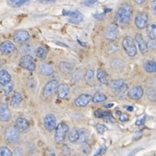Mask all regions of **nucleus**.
Listing matches in <instances>:
<instances>
[{"mask_svg": "<svg viewBox=\"0 0 156 156\" xmlns=\"http://www.w3.org/2000/svg\"><path fill=\"white\" fill-rule=\"evenodd\" d=\"M19 138V131L15 127H10L5 130V139L6 141L10 143L17 142Z\"/></svg>", "mask_w": 156, "mask_h": 156, "instance_id": "6", "label": "nucleus"}, {"mask_svg": "<svg viewBox=\"0 0 156 156\" xmlns=\"http://www.w3.org/2000/svg\"><path fill=\"white\" fill-rule=\"evenodd\" d=\"M29 122L25 118L23 117H18L15 122V128H17L19 132H24L29 128Z\"/></svg>", "mask_w": 156, "mask_h": 156, "instance_id": "18", "label": "nucleus"}, {"mask_svg": "<svg viewBox=\"0 0 156 156\" xmlns=\"http://www.w3.org/2000/svg\"><path fill=\"white\" fill-rule=\"evenodd\" d=\"M11 118V112L6 104H0V121L9 122Z\"/></svg>", "mask_w": 156, "mask_h": 156, "instance_id": "14", "label": "nucleus"}, {"mask_svg": "<svg viewBox=\"0 0 156 156\" xmlns=\"http://www.w3.org/2000/svg\"><path fill=\"white\" fill-rule=\"evenodd\" d=\"M82 151H83V154H89V152H90V147L87 143H83V147H82Z\"/></svg>", "mask_w": 156, "mask_h": 156, "instance_id": "40", "label": "nucleus"}, {"mask_svg": "<svg viewBox=\"0 0 156 156\" xmlns=\"http://www.w3.org/2000/svg\"><path fill=\"white\" fill-rule=\"evenodd\" d=\"M44 128H46V130H48L49 132L53 131L56 128V116L52 114H48L44 117Z\"/></svg>", "mask_w": 156, "mask_h": 156, "instance_id": "8", "label": "nucleus"}, {"mask_svg": "<svg viewBox=\"0 0 156 156\" xmlns=\"http://www.w3.org/2000/svg\"><path fill=\"white\" fill-rule=\"evenodd\" d=\"M95 3H96L95 0H88V1H85L84 2V5L87 6H92L94 5Z\"/></svg>", "mask_w": 156, "mask_h": 156, "instance_id": "47", "label": "nucleus"}, {"mask_svg": "<svg viewBox=\"0 0 156 156\" xmlns=\"http://www.w3.org/2000/svg\"><path fill=\"white\" fill-rule=\"evenodd\" d=\"M57 96L60 99H66L69 95V87L66 83L59 84L58 89H57Z\"/></svg>", "mask_w": 156, "mask_h": 156, "instance_id": "16", "label": "nucleus"}, {"mask_svg": "<svg viewBox=\"0 0 156 156\" xmlns=\"http://www.w3.org/2000/svg\"><path fill=\"white\" fill-rule=\"evenodd\" d=\"M151 8H152V11L156 14V1H152L151 2Z\"/></svg>", "mask_w": 156, "mask_h": 156, "instance_id": "49", "label": "nucleus"}, {"mask_svg": "<svg viewBox=\"0 0 156 156\" xmlns=\"http://www.w3.org/2000/svg\"><path fill=\"white\" fill-rule=\"evenodd\" d=\"M128 110H129V111H132V110H133V108H132V107H128Z\"/></svg>", "mask_w": 156, "mask_h": 156, "instance_id": "53", "label": "nucleus"}, {"mask_svg": "<svg viewBox=\"0 0 156 156\" xmlns=\"http://www.w3.org/2000/svg\"><path fill=\"white\" fill-rule=\"evenodd\" d=\"M89 132L87 129H81L80 130V136H79V140L78 142L80 143H87V140L89 138Z\"/></svg>", "mask_w": 156, "mask_h": 156, "instance_id": "27", "label": "nucleus"}, {"mask_svg": "<svg viewBox=\"0 0 156 156\" xmlns=\"http://www.w3.org/2000/svg\"><path fill=\"white\" fill-rule=\"evenodd\" d=\"M96 130L99 134H103L107 130V128L102 124H97L96 125Z\"/></svg>", "mask_w": 156, "mask_h": 156, "instance_id": "39", "label": "nucleus"}, {"mask_svg": "<svg viewBox=\"0 0 156 156\" xmlns=\"http://www.w3.org/2000/svg\"><path fill=\"white\" fill-rule=\"evenodd\" d=\"M144 69L147 73L156 72V62L154 61H148L144 63Z\"/></svg>", "mask_w": 156, "mask_h": 156, "instance_id": "28", "label": "nucleus"}, {"mask_svg": "<svg viewBox=\"0 0 156 156\" xmlns=\"http://www.w3.org/2000/svg\"><path fill=\"white\" fill-rule=\"evenodd\" d=\"M124 84H125V83L123 82L122 80H114V81H112L111 83H110V87L115 90H116V89L122 88Z\"/></svg>", "mask_w": 156, "mask_h": 156, "instance_id": "30", "label": "nucleus"}, {"mask_svg": "<svg viewBox=\"0 0 156 156\" xmlns=\"http://www.w3.org/2000/svg\"><path fill=\"white\" fill-rule=\"evenodd\" d=\"M79 136H80V130H78L76 128H73L72 130L69 133L68 138L70 142L76 143V142H78V140H79Z\"/></svg>", "mask_w": 156, "mask_h": 156, "instance_id": "22", "label": "nucleus"}, {"mask_svg": "<svg viewBox=\"0 0 156 156\" xmlns=\"http://www.w3.org/2000/svg\"><path fill=\"white\" fill-rule=\"evenodd\" d=\"M114 104H112V103H108V104H106V105H104V108H111L113 107Z\"/></svg>", "mask_w": 156, "mask_h": 156, "instance_id": "52", "label": "nucleus"}, {"mask_svg": "<svg viewBox=\"0 0 156 156\" xmlns=\"http://www.w3.org/2000/svg\"><path fill=\"white\" fill-rule=\"evenodd\" d=\"M13 156H23V151L20 148H17L14 152Z\"/></svg>", "mask_w": 156, "mask_h": 156, "instance_id": "48", "label": "nucleus"}, {"mask_svg": "<svg viewBox=\"0 0 156 156\" xmlns=\"http://www.w3.org/2000/svg\"><path fill=\"white\" fill-rule=\"evenodd\" d=\"M23 101V96L20 93H15L14 95H12L11 100V105L13 108H17L18 107Z\"/></svg>", "mask_w": 156, "mask_h": 156, "instance_id": "24", "label": "nucleus"}, {"mask_svg": "<svg viewBox=\"0 0 156 156\" xmlns=\"http://www.w3.org/2000/svg\"><path fill=\"white\" fill-rule=\"evenodd\" d=\"M146 119H147V116H146V115H144L143 117H141V118H140V119H138V120L136 121V122H135L136 126H142V125L144 124V122H146Z\"/></svg>", "mask_w": 156, "mask_h": 156, "instance_id": "44", "label": "nucleus"}, {"mask_svg": "<svg viewBox=\"0 0 156 156\" xmlns=\"http://www.w3.org/2000/svg\"><path fill=\"white\" fill-rule=\"evenodd\" d=\"M108 114H109V112L103 111V110H101V109L95 112V115L96 117H98V118H104V117L107 116Z\"/></svg>", "mask_w": 156, "mask_h": 156, "instance_id": "37", "label": "nucleus"}, {"mask_svg": "<svg viewBox=\"0 0 156 156\" xmlns=\"http://www.w3.org/2000/svg\"><path fill=\"white\" fill-rule=\"evenodd\" d=\"M128 86L127 85V84L125 83L122 88H120V89L115 90V95H116L117 96L122 97V95H124L125 94H126V92L128 91Z\"/></svg>", "mask_w": 156, "mask_h": 156, "instance_id": "31", "label": "nucleus"}, {"mask_svg": "<svg viewBox=\"0 0 156 156\" xmlns=\"http://www.w3.org/2000/svg\"><path fill=\"white\" fill-rule=\"evenodd\" d=\"M0 156H13V154L7 147H0Z\"/></svg>", "mask_w": 156, "mask_h": 156, "instance_id": "33", "label": "nucleus"}, {"mask_svg": "<svg viewBox=\"0 0 156 156\" xmlns=\"http://www.w3.org/2000/svg\"><path fill=\"white\" fill-rule=\"evenodd\" d=\"M35 55L40 60H44L47 55H48V51H47V50H45L44 47L40 46L35 50Z\"/></svg>", "mask_w": 156, "mask_h": 156, "instance_id": "26", "label": "nucleus"}, {"mask_svg": "<svg viewBox=\"0 0 156 156\" xmlns=\"http://www.w3.org/2000/svg\"><path fill=\"white\" fill-rule=\"evenodd\" d=\"M12 89H13V83H7L5 86H3V90H4V92L5 93L6 95H8V94H10L11 91H12Z\"/></svg>", "mask_w": 156, "mask_h": 156, "instance_id": "36", "label": "nucleus"}, {"mask_svg": "<svg viewBox=\"0 0 156 156\" xmlns=\"http://www.w3.org/2000/svg\"><path fill=\"white\" fill-rule=\"evenodd\" d=\"M147 20H148L147 14L146 12H140L136 15L135 19H134V23H135V25L137 26V28L142 30V29H145L147 27Z\"/></svg>", "mask_w": 156, "mask_h": 156, "instance_id": "7", "label": "nucleus"}, {"mask_svg": "<svg viewBox=\"0 0 156 156\" xmlns=\"http://www.w3.org/2000/svg\"><path fill=\"white\" fill-rule=\"evenodd\" d=\"M44 156H56V153L53 148L51 147H47L45 149L44 152Z\"/></svg>", "mask_w": 156, "mask_h": 156, "instance_id": "38", "label": "nucleus"}, {"mask_svg": "<svg viewBox=\"0 0 156 156\" xmlns=\"http://www.w3.org/2000/svg\"><path fill=\"white\" fill-rule=\"evenodd\" d=\"M144 93V90L142 89V87L140 86H136L134 87L131 89H129L128 92V98H130L131 100H139L142 97Z\"/></svg>", "mask_w": 156, "mask_h": 156, "instance_id": "10", "label": "nucleus"}, {"mask_svg": "<svg viewBox=\"0 0 156 156\" xmlns=\"http://www.w3.org/2000/svg\"><path fill=\"white\" fill-rule=\"evenodd\" d=\"M95 17L98 20H102L104 18V15L103 14H95Z\"/></svg>", "mask_w": 156, "mask_h": 156, "instance_id": "50", "label": "nucleus"}, {"mask_svg": "<svg viewBox=\"0 0 156 156\" xmlns=\"http://www.w3.org/2000/svg\"><path fill=\"white\" fill-rule=\"evenodd\" d=\"M63 15L69 16V21L72 23H79L83 20V16L79 11H63Z\"/></svg>", "mask_w": 156, "mask_h": 156, "instance_id": "9", "label": "nucleus"}, {"mask_svg": "<svg viewBox=\"0 0 156 156\" xmlns=\"http://www.w3.org/2000/svg\"><path fill=\"white\" fill-rule=\"evenodd\" d=\"M11 76L9 72L5 69L0 70V84L2 86H5L7 83H11Z\"/></svg>", "mask_w": 156, "mask_h": 156, "instance_id": "20", "label": "nucleus"}, {"mask_svg": "<svg viewBox=\"0 0 156 156\" xmlns=\"http://www.w3.org/2000/svg\"><path fill=\"white\" fill-rule=\"evenodd\" d=\"M85 81L87 83H91L94 79V70L92 69H89L87 72H86V75H85Z\"/></svg>", "mask_w": 156, "mask_h": 156, "instance_id": "34", "label": "nucleus"}, {"mask_svg": "<svg viewBox=\"0 0 156 156\" xmlns=\"http://www.w3.org/2000/svg\"><path fill=\"white\" fill-rule=\"evenodd\" d=\"M147 35L150 40H155L156 39V24L151 23L147 28Z\"/></svg>", "mask_w": 156, "mask_h": 156, "instance_id": "25", "label": "nucleus"}, {"mask_svg": "<svg viewBox=\"0 0 156 156\" xmlns=\"http://www.w3.org/2000/svg\"><path fill=\"white\" fill-rule=\"evenodd\" d=\"M154 156H156V154H154Z\"/></svg>", "mask_w": 156, "mask_h": 156, "instance_id": "54", "label": "nucleus"}, {"mask_svg": "<svg viewBox=\"0 0 156 156\" xmlns=\"http://www.w3.org/2000/svg\"><path fill=\"white\" fill-rule=\"evenodd\" d=\"M68 132H69V127L66 123L60 122L56 126V132H55V141L57 144H61L64 142Z\"/></svg>", "mask_w": 156, "mask_h": 156, "instance_id": "2", "label": "nucleus"}, {"mask_svg": "<svg viewBox=\"0 0 156 156\" xmlns=\"http://www.w3.org/2000/svg\"><path fill=\"white\" fill-rule=\"evenodd\" d=\"M135 3H136V4H138V5H141V4L145 3V1H144V0H136V1H135Z\"/></svg>", "mask_w": 156, "mask_h": 156, "instance_id": "51", "label": "nucleus"}, {"mask_svg": "<svg viewBox=\"0 0 156 156\" xmlns=\"http://www.w3.org/2000/svg\"><path fill=\"white\" fill-rule=\"evenodd\" d=\"M73 83H76V82H77L78 80H79V78H80V71H76V72L74 73V75H73Z\"/></svg>", "mask_w": 156, "mask_h": 156, "instance_id": "46", "label": "nucleus"}, {"mask_svg": "<svg viewBox=\"0 0 156 156\" xmlns=\"http://www.w3.org/2000/svg\"><path fill=\"white\" fill-rule=\"evenodd\" d=\"M148 99L153 101H156V90L154 89H149L147 91Z\"/></svg>", "mask_w": 156, "mask_h": 156, "instance_id": "35", "label": "nucleus"}, {"mask_svg": "<svg viewBox=\"0 0 156 156\" xmlns=\"http://www.w3.org/2000/svg\"><path fill=\"white\" fill-rule=\"evenodd\" d=\"M30 39V34L26 30H18L14 35V41L18 44L25 43Z\"/></svg>", "mask_w": 156, "mask_h": 156, "instance_id": "15", "label": "nucleus"}, {"mask_svg": "<svg viewBox=\"0 0 156 156\" xmlns=\"http://www.w3.org/2000/svg\"><path fill=\"white\" fill-rule=\"evenodd\" d=\"M20 66L29 71H34L36 69V64L34 62L32 56L30 55H24L20 59Z\"/></svg>", "mask_w": 156, "mask_h": 156, "instance_id": "5", "label": "nucleus"}, {"mask_svg": "<svg viewBox=\"0 0 156 156\" xmlns=\"http://www.w3.org/2000/svg\"><path fill=\"white\" fill-rule=\"evenodd\" d=\"M128 115L127 114H124V113H122L120 115H119V120L121 121V122H127L128 121Z\"/></svg>", "mask_w": 156, "mask_h": 156, "instance_id": "43", "label": "nucleus"}, {"mask_svg": "<svg viewBox=\"0 0 156 156\" xmlns=\"http://www.w3.org/2000/svg\"><path fill=\"white\" fill-rule=\"evenodd\" d=\"M61 151L62 154H64V155H68V154H69V153H70V149H69V147L67 145L62 146Z\"/></svg>", "mask_w": 156, "mask_h": 156, "instance_id": "41", "label": "nucleus"}, {"mask_svg": "<svg viewBox=\"0 0 156 156\" xmlns=\"http://www.w3.org/2000/svg\"><path fill=\"white\" fill-rule=\"evenodd\" d=\"M118 37V27L115 23H112L108 26L105 31V38L109 41L115 40Z\"/></svg>", "mask_w": 156, "mask_h": 156, "instance_id": "11", "label": "nucleus"}, {"mask_svg": "<svg viewBox=\"0 0 156 156\" xmlns=\"http://www.w3.org/2000/svg\"><path fill=\"white\" fill-rule=\"evenodd\" d=\"M73 66L70 62H61L60 64H59V69L61 70L62 73H64V74H69L72 71Z\"/></svg>", "mask_w": 156, "mask_h": 156, "instance_id": "21", "label": "nucleus"}, {"mask_svg": "<svg viewBox=\"0 0 156 156\" xmlns=\"http://www.w3.org/2000/svg\"><path fill=\"white\" fill-rule=\"evenodd\" d=\"M107 100V96L102 93H95L94 96L92 97V101L93 102L95 103H99V102H102Z\"/></svg>", "mask_w": 156, "mask_h": 156, "instance_id": "29", "label": "nucleus"}, {"mask_svg": "<svg viewBox=\"0 0 156 156\" xmlns=\"http://www.w3.org/2000/svg\"><path fill=\"white\" fill-rule=\"evenodd\" d=\"M147 47L150 48L152 50H155L156 49V40H150L148 44H147Z\"/></svg>", "mask_w": 156, "mask_h": 156, "instance_id": "45", "label": "nucleus"}, {"mask_svg": "<svg viewBox=\"0 0 156 156\" xmlns=\"http://www.w3.org/2000/svg\"><path fill=\"white\" fill-rule=\"evenodd\" d=\"M91 100H92L91 95L88 94H83L76 97V99L75 100V105L77 108H83L87 106Z\"/></svg>", "mask_w": 156, "mask_h": 156, "instance_id": "12", "label": "nucleus"}, {"mask_svg": "<svg viewBox=\"0 0 156 156\" xmlns=\"http://www.w3.org/2000/svg\"><path fill=\"white\" fill-rule=\"evenodd\" d=\"M122 47L124 50L126 51V53L128 56L131 57H134L137 54V48L136 45L134 44V39L131 37H124L122 41Z\"/></svg>", "mask_w": 156, "mask_h": 156, "instance_id": "3", "label": "nucleus"}, {"mask_svg": "<svg viewBox=\"0 0 156 156\" xmlns=\"http://www.w3.org/2000/svg\"><path fill=\"white\" fill-rule=\"evenodd\" d=\"M96 77L97 80L102 84H108V75L107 73L102 70V69H98L96 72Z\"/></svg>", "mask_w": 156, "mask_h": 156, "instance_id": "23", "label": "nucleus"}, {"mask_svg": "<svg viewBox=\"0 0 156 156\" xmlns=\"http://www.w3.org/2000/svg\"><path fill=\"white\" fill-rule=\"evenodd\" d=\"M133 14V8L130 5H123L120 7L115 15V19L121 24H127L129 23Z\"/></svg>", "mask_w": 156, "mask_h": 156, "instance_id": "1", "label": "nucleus"}, {"mask_svg": "<svg viewBox=\"0 0 156 156\" xmlns=\"http://www.w3.org/2000/svg\"><path fill=\"white\" fill-rule=\"evenodd\" d=\"M59 86V83L57 80H51L50 82H48L45 84L44 91H43V95L44 97L48 98L55 93V91L57 90Z\"/></svg>", "mask_w": 156, "mask_h": 156, "instance_id": "4", "label": "nucleus"}, {"mask_svg": "<svg viewBox=\"0 0 156 156\" xmlns=\"http://www.w3.org/2000/svg\"><path fill=\"white\" fill-rule=\"evenodd\" d=\"M135 41H136V43H137V44H138L140 51L142 54L146 53V52L147 51L148 47H147V42H146L145 40H144V38H143L142 35L140 33L136 34V35H135Z\"/></svg>", "mask_w": 156, "mask_h": 156, "instance_id": "17", "label": "nucleus"}, {"mask_svg": "<svg viewBox=\"0 0 156 156\" xmlns=\"http://www.w3.org/2000/svg\"><path fill=\"white\" fill-rule=\"evenodd\" d=\"M40 73L44 76H50L54 72L52 65L50 63H42L39 68Z\"/></svg>", "mask_w": 156, "mask_h": 156, "instance_id": "19", "label": "nucleus"}, {"mask_svg": "<svg viewBox=\"0 0 156 156\" xmlns=\"http://www.w3.org/2000/svg\"><path fill=\"white\" fill-rule=\"evenodd\" d=\"M16 50L15 45L10 41H5L0 44V51L4 55H11Z\"/></svg>", "mask_w": 156, "mask_h": 156, "instance_id": "13", "label": "nucleus"}, {"mask_svg": "<svg viewBox=\"0 0 156 156\" xmlns=\"http://www.w3.org/2000/svg\"><path fill=\"white\" fill-rule=\"evenodd\" d=\"M26 2L27 1L25 0H10L8 1V4L12 7H20L23 5L24 4H26Z\"/></svg>", "mask_w": 156, "mask_h": 156, "instance_id": "32", "label": "nucleus"}, {"mask_svg": "<svg viewBox=\"0 0 156 156\" xmlns=\"http://www.w3.org/2000/svg\"><path fill=\"white\" fill-rule=\"evenodd\" d=\"M107 150V147H104V146H102V147H101L100 148L98 149V150L96 151V153L95 154V155L94 156H100L101 154H104Z\"/></svg>", "mask_w": 156, "mask_h": 156, "instance_id": "42", "label": "nucleus"}]
</instances>
